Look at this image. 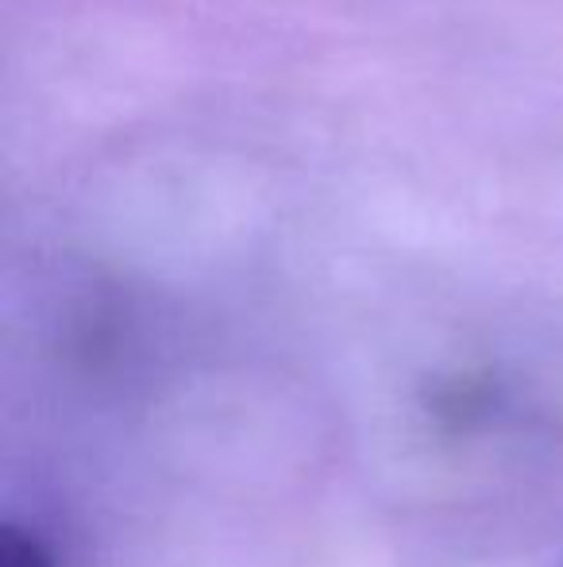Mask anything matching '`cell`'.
<instances>
[{
  "label": "cell",
  "mask_w": 563,
  "mask_h": 567,
  "mask_svg": "<svg viewBox=\"0 0 563 567\" xmlns=\"http://www.w3.org/2000/svg\"><path fill=\"white\" fill-rule=\"evenodd\" d=\"M0 567H54V556L35 533L4 525L0 533Z\"/></svg>",
  "instance_id": "1"
}]
</instances>
